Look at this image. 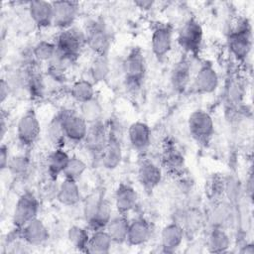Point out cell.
<instances>
[{
	"label": "cell",
	"instance_id": "6da1fadb",
	"mask_svg": "<svg viewBox=\"0 0 254 254\" xmlns=\"http://www.w3.org/2000/svg\"><path fill=\"white\" fill-rule=\"evenodd\" d=\"M121 70L126 88L137 92L144 83L147 72V62L141 48L134 47L127 53L122 61Z\"/></svg>",
	"mask_w": 254,
	"mask_h": 254
},
{
	"label": "cell",
	"instance_id": "7a4b0ae2",
	"mask_svg": "<svg viewBox=\"0 0 254 254\" xmlns=\"http://www.w3.org/2000/svg\"><path fill=\"white\" fill-rule=\"evenodd\" d=\"M82 212L87 228L91 231L105 229L113 216L110 201L99 192H93L85 198Z\"/></svg>",
	"mask_w": 254,
	"mask_h": 254
},
{
	"label": "cell",
	"instance_id": "3957f363",
	"mask_svg": "<svg viewBox=\"0 0 254 254\" xmlns=\"http://www.w3.org/2000/svg\"><path fill=\"white\" fill-rule=\"evenodd\" d=\"M227 46L232 57L244 62L252 50V28L247 19H240L227 37Z\"/></svg>",
	"mask_w": 254,
	"mask_h": 254
},
{
	"label": "cell",
	"instance_id": "277c9868",
	"mask_svg": "<svg viewBox=\"0 0 254 254\" xmlns=\"http://www.w3.org/2000/svg\"><path fill=\"white\" fill-rule=\"evenodd\" d=\"M86 47L94 56H108L112 39L105 24L98 19L88 21L83 29Z\"/></svg>",
	"mask_w": 254,
	"mask_h": 254
},
{
	"label": "cell",
	"instance_id": "5b68a950",
	"mask_svg": "<svg viewBox=\"0 0 254 254\" xmlns=\"http://www.w3.org/2000/svg\"><path fill=\"white\" fill-rule=\"evenodd\" d=\"M120 126L115 121L108 123V138L100 154L99 162L106 170H115L123 159L122 135Z\"/></svg>",
	"mask_w": 254,
	"mask_h": 254
},
{
	"label": "cell",
	"instance_id": "8992f818",
	"mask_svg": "<svg viewBox=\"0 0 254 254\" xmlns=\"http://www.w3.org/2000/svg\"><path fill=\"white\" fill-rule=\"evenodd\" d=\"M177 42L185 55L197 57L203 43V29L200 23L193 17L188 19L178 32Z\"/></svg>",
	"mask_w": 254,
	"mask_h": 254
},
{
	"label": "cell",
	"instance_id": "52a82bcc",
	"mask_svg": "<svg viewBox=\"0 0 254 254\" xmlns=\"http://www.w3.org/2000/svg\"><path fill=\"white\" fill-rule=\"evenodd\" d=\"M54 42L56 44L57 52L72 62L77 60L86 46L83 30L74 26L60 31Z\"/></svg>",
	"mask_w": 254,
	"mask_h": 254
},
{
	"label": "cell",
	"instance_id": "ba28073f",
	"mask_svg": "<svg viewBox=\"0 0 254 254\" xmlns=\"http://www.w3.org/2000/svg\"><path fill=\"white\" fill-rule=\"evenodd\" d=\"M40 205V199L34 191H23L15 203L12 214V225L14 229L19 230L30 221L37 218Z\"/></svg>",
	"mask_w": 254,
	"mask_h": 254
},
{
	"label": "cell",
	"instance_id": "9c48e42d",
	"mask_svg": "<svg viewBox=\"0 0 254 254\" xmlns=\"http://www.w3.org/2000/svg\"><path fill=\"white\" fill-rule=\"evenodd\" d=\"M188 129L190 137L201 146L208 145L215 132L214 121L211 115L203 109H196L190 114Z\"/></svg>",
	"mask_w": 254,
	"mask_h": 254
},
{
	"label": "cell",
	"instance_id": "30bf717a",
	"mask_svg": "<svg viewBox=\"0 0 254 254\" xmlns=\"http://www.w3.org/2000/svg\"><path fill=\"white\" fill-rule=\"evenodd\" d=\"M19 144L24 148L33 147L41 135V123L34 108H28L19 118L16 127Z\"/></svg>",
	"mask_w": 254,
	"mask_h": 254
},
{
	"label": "cell",
	"instance_id": "8fae6325",
	"mask_svg": "<svg viewBox=\"0 0 254 254\" xmlns=\"http://www.w3.org/2000/svg\"><path fill=\"white\" fill-rule=\"evenodd\" d=\"M59 113L66 141L74 144L83 143L89 126L84 118L72 109H62Z\"/></svg>",
	"mask_w": 254,
	"mask_h": 254
},
{
	"label": "cell",
	"instance_id": "7c38bea8",
	"mask_svg": "<svg viewBox=\"0 0 254 254\" xmlns=\"http://www.w3.org/2000/svg\"><path fill=\"white\" fill-rule=\"evenodd\" d=\"M219 85V76L210 63H203L198 67L194 77L191 80V90L196 94H210L214 92Z\"/></svg>",
	"mask_w": 254,
	"mask_h": 254
},
{
	"label": "cell",
	"instance_id": "4fadbf2b",
	"mask_svg": "<svg viewBox=\"0 0 254 254\" xmlns=\"http://www.w3.org/2000/svg\"><path fill=\"white\" fill-rule=\"evenodd\" d=\"M174 29L170 24H158L151 34V50L158 61H163L172 51Z\"/></svg>",
	"mask_w": 254,
	"mask_h": 254
},
{
	"label": "cell",
	"instance_id": "5bb4252c",
	"mask_svg": "<svg viewBox=\"0 0 254 254\" xmlns=\"http://www.w3.org/2000/svg\"><path fill=\"white\" fill-rule=\"evenodd\" d=\"M52 3L54 9L53 26L60 31L73 27L79 14V3L67 0L54 1Z\"/></svg>",
	"mask_w": 254,
	"mask_h": 254
},
{
	"label": "cell",
	"instance_id": "9a60e30c",
	"mask_svg": "<svg viewBox=\"0 0 254 254\" xmlns=\"http://www.w3.org/2000/svg\"><path fill=\"white\" fill-rule=\"evenodd\" d=\"M162 167L172 175H180L185 168V156L173 139H166L162 147Z\"/></svg>",
	"mask_w": 254,
	"mask_h": 254
},
{
	"label": "cell",
	"instance_id": "2e32d148",
	"mask_svg": "<svg viewBox=\"0 0 254 254\" xmlns=\"http://www.w3.org/2000/svg\"><path fill=\"white\" fill-rule=\"evenodd\" d=\"M162 168L150 159H142L137 169V180L147 192H152L161 183Z\"/></svg>",
	"mask_w": 254,
	"mask_h": 254
},
{
	"label": "cell",
	"instance_id": "e0dca14e",
	"mask_svg": "<svg viewBox=\"0 0 254 254\" xmlns=\"http://www.w3.org/2000/svg\"><path fill=\"white\" fill-rule=\"evenodd\" d=\"M108 138V124L103 120L89 124L87 134L83 141L85 149L91 154L94 158L99 160L100 154L106 144Z\"/></svg>",
	"mask_w": 254,
	"mask_h": 254
},
{
	"label": "cell",
	"instance_id": "ac0fdd59",
	"mask_svg": "<svg viewBox=\"0 0 254 254\" xmlns=\"http://www.w3.org/2000/svg\"><path fill=\"white\" fill-rule=\"evenodd\" d=\"M171 86L177 93H184L191 83V64L189 56L184 54L173 66L170 75Z\"/></svg>",
	"mask_w": 254,
	"mask_h": 254
},
{
	"label": "cell",
	"instance_id": "d6986e66",
	"mask_svg": "<svg viewBox=\"0 0 254 254\" xmlns=\"http://www.w3.org/2000/svg\"><path fill=\"white\" fill-rule=\"evenodd\" d=\"M18 232L21 240L28 246H41L50 238V231L47 225L38 217L23 226Z\"/></svg>",
	"mask_w": 254,
	"mask_h": 254
},
{
	"label": "cell",
	"instance_id": "ffe728a7",
	"mask_svg": "<svg viewBox=\"0 0 254 254\" xmlns=\"http://www.w3.org/2000/svg\"><path fill=\"white\" fill-rule=\"evenodd\" d=\"M127 137L132 149L139 154H144L151 146L152 131L147 123L135 121L129 125Z\"/></svg>",
	"mask_w": 254,
	"mask_h": 254
},
{
	"label": "cell",
	"instance_id": "44dd1931",
	"mask_svg": "<svg viewBox=\"0 0 254 254\" xmlns=\"http://www.w3.org/2000/svg\"><path fill=\"white\" fill-rule=\"evenodd\" d=\"M139 195L133 186L128 183H120L114 192V206L120 214L127 215L138 204Z\"/></svg>",
	"mask_w": 254,
	"mask_h": 254
},
{
	"label": "cell",
	"instance_id": "7402d4cb",
	"mask_svg": "<svg viewBox=\"0 0 254 254\" xmlns=\"http://www.w3.org/2000/svg\"><path fill=\"white\" fill-rule=\"evenodd\" d=\"M28 13L38 29H47L53 26V3L44 0L28 2Z\"/></svg>",
	"mask_w": 254,
	"mask_h": 254
},
{
	"label": "cell",
	"instance_id": "603a6c76",
	"mask_svg": "<svg viewBox=\"0 0 254 254\" xmlns=\"http://www.w3.org/2000/svg\"><path fill=\"white\" fill-rule=\"evenodd\" d=\"M153 225L145 217H136L129 223L126 243L133 247L146 244L153 235Z\"/></svg>",
	"mask_w": 254,
	"mask_h": 254
},
{
	"label": "cell",
	"instance_id": "cb8c5ba5",
	"mask_svg": "<svg viewBox=\"0 0 254 254\" xmlns=\"http://www.w3.org/2000/svg\"><path fill=\"white\" fill-rule=\"evenodd\" d=\"M186 236L185 229L177 221L165 225L160 234V246L165 253H173L181 247Z\"/></svg>",
	"mask_w": 254,
	"mask_h": 254
},
{
	"label": "cell",
	"instance_id": "d4e9b609",
	"mask_svg": "<svg viewBox=\"0 0 254 254\" xmlns=\"http://www.w3.org/2000/svg\"><path fill=\"white\" fill-rule=\"evenodd\" d=\"M68 153L64 148H54L46 157V172L51 181H57L65 170L69 160Z\"/></svg>",
	"mask_w": 254,
	"mask_h": 254
},
{
	"label": "cell",
	"instance_id": "484cf974",
	"mask_svg": "<svg viewBox=\"0 0 254 254\" xmlns=\"http://www.w3.org/2000/svg\"><path fill=\"white\" fill-rule=\"evenodd\" d=\"M56 199L65 206L77 205L81 201V192L77 181L64 178L59 184Z\"/></svg>",
	"mask_w": 254,
	"mask_h": 254
},
{
	"label": "cell",
	"instance_id": "4316f807",
	"mask_svg": "<svg viewBox=\"0 0 254 254\" xmlns=\"http://www.w3.org/2000/svg\"><path fill=\"white\" fill-rule=\"evenodd\" d=\"M129 223L130 220L127 218V215L118 213L117 215L112 216L105 230L109 234L114 244L126 243Z\"/></svg>",
	"mask_w": 254,
	"mask_h": 254
},
{
	"label": "cell",
	"instance_id": "83f0119b",
	"mask_svg": "<svg viewBox=\"0 0 254 254\" xmlns=\"http://www.w3.org/2000/svg\"><path fill=\"white\" fill-rule=\"evenodd\" d=\"M205 245L208 252L223 253L229 249L231 245V240L224 228L212 227V229L208 233Z\"/></svg>",
	"mask_w": 254,
	"mask_h": 254
},
{
	"label": "cell",
	"instance_id": "f1b7e54d",
	"mask_svg": "<svg viewBox=\"0 0 254 254\" xmlns=\"http://www.w3.org/2000/svg\"><path fill=\"white\" fill-rule=\"evenodd\" d=\"M89 77L93 83L105 81L111 72V64L108 56H94L88 67Z\"/></svg>",
	"mask_w": 254,
	"mask_h": 254
},
{
	"label": "cell",
	"instance_id": "f546056e",
	"mask_svg": "<svg viewBox=\"0 0 254 254\" xmlns=\"http://www.w3.org/2000/svg\"><path fill=\"white\" fill-rule=\"evenodd\" d=\"M113 241L105 229L92 231L88 241L86 253L107 254L110 252Z\"/></svg>",
	"mask_w": 254,
	"mask_h": 254
},
{
	"label": "cell",
	"instance_id": "4dcf8cb0",
	"mask_svg": "<svg viewBox=\"0 0 254 254\" xmlns=\"http://www.w3.org/2000/svg\"><path fill=\"white\" fill-rule=\"evenodd\" d=\"M70 97L77 103L81 104L95 97L94 83L90 79L80 78L75 80L69 88Z\"/></svg>",
	"mask_w": 254,
	"mask_h": 254
},
{
	"label": "cell",
	"instance_id": "1f68e13d",
	"mask_svg": "<svg viewBox=\"0 0 254 254\" xmlns=\"http://www.w3.org/2000/svg\"><path fill=\"white\" fill-rule=\"evenodd\" d=\"M88 230V228L82 227L80 225H71L67 229V240L70 245L77 251L86 253L88 241L90 238V233Z\"/></svg>",
	"mask_w": 254,
	"mask_h": 254
},
{
	"label": "cell",
	"instance_id": "d6a6232c",
	"mask_svg": "<svg viewBox=\"0 0 254 254\" xmlns=\"http://www.w3.org/2000/svg\"><path fill=\"white\" fill-rule=\"evenodd\" d=\"M78 112L88 125L103 120V107L96 97L79 104Z\"/></svg>",
	"mask_w": 254,
	"mask_h": 254
},
{
	"label": "cell",
	"instance_id": "836d02e7",
	"mask_svg": "<svg viewBox=\"0 0 254 254\" xmlns=\"http://www.w3.org/2000/svg\"><path fill=\"white\" fill-rule=\"evenodd\" d=\"M47 136L54 148H64L66 139L64 133L62 119L59 112L55 114L50 121L47 128Z\"/></svg>",
	"mask_w": 254,
	"mask_h": 254
},
{
	"label": "cell",
	"instance_id": "e575fe53",
	"mask_svg": "<svg viewBox=\"0 0 254 254\" xmlns=\"http://www.w3.org/2000/svg\"><path fill=\"white\" fill-rule=\"evenodd\" d=\"M30 169L31 159L29 156L24 154L12 156L7 167V171L17 179H24L29 174Z\"/></svg>",
	"mask_w": 254,
	"mask_h": 254
},
{
	"label": "cell",
	"instance_id": "d590c367",
	"mask_svg": "<svg viewBox=\"0 0 254 254\" xmlns=\"http://www.w3.org/2000/svg\"><path fill=\"white\" fill-rule=\"evenodd\" d=\"M57 53L56 44L54 41L42 40L36 43L32 49L33 58L40 63L49 64Z\"/></svg>",
	"mask_w": 254,
	"mask_h": 254
},
{
	"label": "cell",
	"instance_id": "8d00e7d4",
	"mask_svg": "<svg viewBox=\"0 0 254 254\" xmlns=\"http://www.w3.org/2000/svg\"><path fill=\"white\" fill-rule=\"evenodd\" d=\"M230 215V207L223 202L216 201L214 207L208 214L209 223L212 227L224 228V225L227 223Z\"/></svg>",
	"mask_w": 254,
	"mask_h": 254
},
{
	"label": "cell",
	"instance_id": "74e56055",
	"mask_svg": "<svg viewBox=\"0 0 254 254\" xmlns=\"http://www.w3.org/2000/svg\"><path fill=\"white\" fill-rule=\"evenodd\" d=\"M86 170H87V164L85 163V161L80 157L73 155L69 157V160L67 162V165L65 167V170L63 176L64 178L77 181L83 176Z\"/></svg>",
	"mask_w": 254,
	"mask_h": 254
},
{
	"label": "cell",
	"instance_id": "f35d334b",
	"mask_svg": "<svg viewBox=\"0 0 254 254\" xmlns=\"http://www.w3.org/2000/svg\"><path fill=\"white\" fill-rule=\"evenodd\" d=\"M244 85L239 79L233 78L228 81L225 89V96L227 98L228 103L232 107H236L242 102L244 98Z\"/></svg>",
	"mask_w": 254,
	"mask_h": 254
},
{
	"label": "cell",
	"instance_id": "ab89813d",
	"mask_svg": "<svg viewBox=\"0 0 254 254\" xmlns=\"http://www.w3.org/2000/svg\"><path fill=\"white\" fill-rule=\"evenodd\" d=\"M224 188H225V179L215 176L211 179L208 185V195L213 202L219 201L221 196H224Z\"/></svg>",
	"mask_w": 254,
	"mask_h": 254
},
{
	"label": "cell",
	"instance_id": "60d3db41",
	"mask_svg": "<svg viewBox=\"0 0 254 254\" xmlns=\"http://www.w3.org/2000/svg\"><path fill=\"white\" fill-rule=\"evenodd\" d=\"M241 188L239 182L235 179H225V188H224V195L228 197L230 202H235L238 200L240 196Z\"/></svg>",
	"mask_w": 254,
	"mask_h": 254
},
{
	"label": "cell",
	"instance_id": "b9f144b4",
	"mask_svg": "<svg viewBox=\"0 0 254 254\" xmlns=\"http://www.w3.org/2000/svg\"><path fill=\"white\" fill-rule=\"evenodd\" d=\"M10 155H9V148L6 144H2L0 147V169L7 170L8 163L10 160Z\"/></svg>",
	"mask_w": 254,
	"mask_h": 254
},
{
	"label": "cell",
	"instance_id": "7bdbcfd3",
	"mask_svg": "<svg viewBox=\"0 0 254 254\" xmlns=\"http://www.w3.org/2000/svg\"><path fill=\"white\" fill-rule=\"evenodd\" d=\"M11 93H12V89H11L8 81L6 80V78H2L1 83H0V100H1V103H4L8 99V97L10 96Z\"/></svg>",
	"mask_w": 254,
	"mask_h": 254
},
{
	"label": "cell",
	"instance_id": "ee69618b",
	"mask_svg": "<svg viewBox=\"0 0 254 254\" xmlns=\"http://www.w3.org/2000/svg\"><path fill=\"white\" fill-rule=\"evenodd\" d=\"M154 4L155 3L153 1H149V0H136V1H134V5L137 6L139 9H141L143 11H148V10L152 9Z\"/></svg>",
	"mask_w": 254,
	"mask_h": 254
},
{
	"label": "cell",
	"instance_id": "f6af8a7d",
	"mask_svg": "<svg viewBox=\"0 0 254 254\" xmlns=\"http://www.w3.org/2000/svg\"><path fill=\"white\" fill-rule=\"evenodd\" d=\"M7 127H8V116H6L3 112L1 114V122H0V133H1V137L4 138L6 131H7Z\"/></svg>",
	"mask_w": 254,
	"mask_h": 254
},
{
	"label": "cell",
	"instance_id": "bcb514c9",
	"mask_svg": "<svg viewBox=\"0 0 254 254\" xmlns=\"http://www.w3.org/2000/svg\"><path fill=\"white\" fill-rule=\"evenodd\" d=\"M241 253H246V254H253L254 253V245L252 243H247L244 246H242Z\"/></svg>",
	"mask_w": 254,
	"mask_h": 254
}]
</instances>
